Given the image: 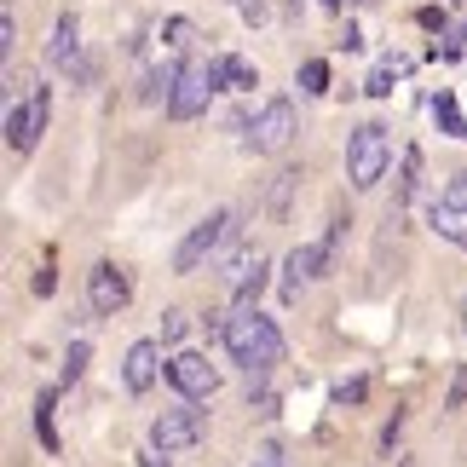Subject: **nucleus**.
Listing matches in <instances>:
<instances>
[{
  "label": "nucleus",
  "instance_id": "ddd939ff",
  "mask_svg": "<svg viewBox=\"0 0 467 467\" xmlns=\"http://www.w3.org/2000/svg\"><path fill=\"white\" fill-rule=\"evenodd\" d=\"M295 185H300V168H277V173H272V185H265V208H260L272 225L289 220V196H295Z\"/></svg>",
  "mask_w": 467,
  "mask_h": 467
},
{
  "label": "nucleus",
  "instance_id": "f3484780",
  "mask_svg": "<svg viewBox=\"0 0 467 467\" xmlns=\"http://www.w3.org/2000/svg\"><path fill=\"white\" fill-rule=\"evenodd\" d=\"M260 265H265V254H260V248H237V254H231V260H225V272H220V277L231 283V295H237V289H243V283H248V277H254V272H260Z\"/></svg>",
  "mask_w": 467,
  "mask_h": 467
},
{
  "label": "nucleus",
  "instance_id": "f03ea898",
  "mask_svg": "<svg viewBox=\"0 0 467 467\" xmlns=\"http://www.w3.org/2000/svg\"><path fill=\"white\" fill-rule=\"evenodd\" d=\"M225 87V69L220 58H185L179 64V81H173V93H168V116L173 121H196L208 110V99Z\"/></svg>",
  "mask_w": 467,
  "mask_h": 467
},
{
  "label": "nucleus",
  "instance_id": "6e6552de",
  "mask_svg": "<svg viewBox=\"0 0 467 467\" xmlns=\"http://www.w3.org/2000/svg\"><path fill=\"white\" fill-rule=\"evenodd\" d=\"M47 121H52V93H47V87H29V104H12V110H6V145L17 156H29L35 145H41Z\"/></svg>",
  "mask_w": 467,
  "mask_h": 467
},
{
  "label": "nucleus",
  "instance_id": "423d86ee",
  "mask_svg": "<svg viewBox=\"0 0 467 467\" xmlns=\"http://www.w3.org/2000/svg\"><path fill=\"white\" fill-rule=\"evenodd\" d=\"M295 133H300L295 104L289 99H265L254 110V121H248V150H254V156H283L295 145Z\"/></svg>",
  "mask_w": 467,
  "mask_h": 467
},
{
  "label": "nucleus",
  "instance_id": "2eb2a0df",
  "mask_svg": "<svg viewBox=\"0 0 467 467\" xmlns=\"http://www.w3.org/2000/svg\"><path fill=\"white\" fill-rule=\"evenodd\" d=\"M416 185H421V150L410 145V150H404V161H399V179H392V220H399V213L410 208Z\"/></svg>",
  "mask_w": 467,
  "mask_h": 467
},
{
  "label": "nucleus",
  "instance_id": "7c9ffc66",
  "mask_svg": "<svg viewBox=\"0 0 467 467\" xmlns=\"http://www.w3.org/2000/svg\"><path fill=\"white\" fill-rule=\"evenodd\" d=\"M421 29H439V35H444L451 24H444V12H439V6H421Z\"/></svg>",
  "mask_w": 467,
  "mask_h": 467
},
{
  "label": "nucleus",
  "instance_id": "9b49d317",
  "mask_svg": "<svg viewBox=\"0 0 467 467\" xmlns=\"http://www.w3.org/2000/svg\"><path fill=\"white\" fill-rule=\"evenodd\" d=\"M161 369H168L161 364V340H133L128 358H121V381H128V392H150Z\"/></svg>",
  "mask_w": 467,
  "mask_h": 467
},
{
  "label": "nucleus",
  "instance_id": "f257e3e1",
  "mask_svg": "<svg viewBox=\"0 0 467 467\" xmlns=\"http://www.w3.org/2000/svg\"><path fill=\"white\" fill-rule=\"evenodd\" d=\"M225 352H231V364H243L248 375H272L289 347H283V329L265 312L237 306V312L225 317Z\"/></svg>",
  "mask_w": 467,
  "mask_h": 467
},
{
  "label": "nucleus",
  "instance_id": "bb28decb",
  "mask_svg": "<svg viewBox=\"0 0 467 467\" xmlns=\"http://www.w3.org/2000/svg\"><path fill=\"white\" fill-rule=\"evenodd\" d=\"M467 404V369H456V381H451V399H444V410H462Z\"/></svg>",
  "mask_w": 467,
  "mask_h": 467
},
{
  "label": "nucleus",
  "instance_id": "c85d7f7f",
  "mask_svg": "<svg viewBox=\"0 0 467 467\" xmlns=\"http://www.w3.org/2000/svg\"><path fill=\"white\" fill-rule=\"evenodd\" d=\"M444 202H456V208H467V173H456L451 185H444Z\"/></svg>",
  "mask_w": 467,
  "mask_h": 467
},
{
  "label": "nucleus",
  "instance_id": "aec40b11",
  "mask_svg": "<svg viewBox=\"0 0 467 467\" xmlns=\"http://www.w3.org/2000/svg\"><path fill=\"white\" fill-rule=\"evenodd\" d=\"M300 93H306V99H323V93H329V64H323V58H306V64H300Z\"/></svg>",
  "mask_w": 467,
  "mask_h": 467
},
{
  "label": "nucleus",
  "instance_id": "412c9836",
  "mask_svg": "<svg viewBox=\"0 0 467 467\" xmlns=\"http://www.w3.org/2000/svg\"><path fill=\"white\" fill-rule=\"evenodd\" d=\"M191 35H196V24H191V17H168V24L156 29V41L168 47V52H185V47H191Z\"/></svg>",
  "mask_w": 467,
  "mask_h": 467
},
{
  "label": "nucleus",
  "instance_id": "20e7f679",
  "mask_svg": "<svg viewBox=\"0 0 467 467\" xmlns=\"http://www.w3.org/2000/svg\"><path fill=\"white\" fill-rule=\"evenodd\" d=\"M237 237V208H220V213H208L202 225H191V237L173 248V272L179 277H191V272H202V265L220 254V248Z\"/></svg>",
  "mask_w": 467,
  "mask_h": 467
},
{
  "label": "nucleus",
  "instance_id": "b1692460",
  "mask_svg": "<svg viewBox=\"0 0 467 467\" xmlns=\"http://www.w3.org/2000/svg\"><path fill=\"white\" fill-rule=\"evenodd\" d=\"M364 392H369V381H364V375H352V381L335 387V404H340V410H347V404H364Z\"/></svg>",
  "mask_w": 467,
  "mask_h": 467
},
{
  "label": "nucleus",
  "instance_id": "4468645a",
  "mask_svg": "<svg viewBox=\"0 0 467 467\" xmlns=\"http://www.w3.org/2000/svg\"><path fill=\"white\" fill-rule=\"evenodd\" d=\"M410 69H416V58H410V52H392V58H381V64H375V76L364 81V93H369V99H387L392 87H399V81L410 76Z\"/></svg>",
  "mask_w": 467,
  "mask_h": 467
},
{
  "label": "nucleus",
  "instance_id": "a878e982",
  "mask_svg": "<svg viewBox=\"0 0 467 467\" xmlns=\"http://www.w3.org/2000/svg\"><path fill=\"white\" fill-rule=\"evenodd\" d=\"M248 467H289V456H283L277 444H260V451L248 456Z\"/></svg>",
  "mask_w": 467,
  "mask_h": 467
},
{
  "label": "nucleus",
  "instance_id": "4be33fe9",
  "mask_svg": "<svg viewBox=\"0 0 467 467\" xmlns=\"http://www.w3.org/2000/svg\"><path fill=\"white\" fill-rule=\"evenodd\" d=\"M185 329H191V317L185 312H161V347H179V340H185Z\"/></svg>",
  "mask_w": 467,
  "mask_h": 467
},
{
  "label": "nucleus",
  "instance_id": "393cba45",
  "mask_svg": "<svg viewBox=\"0 0 467 467\" xmlns=\"http://www.w3.org/2000/svg\"><path fill=\"white\" fill-rule=\"evenodd\" d=\"M260 295H265V265H260V272H254V277H248L243 289H237V306H254Z\"/></svg>",
  "mask_w": 467,
  "mask_h": 467
},
{
  "label": "nucleus",
  "instance_id": "a211bd4d",
  "mask_svg": "<svg viewBox=\"0 0 467 467\" xmlns=\"http://www.w3.org/2000/svg\"><path fill=\"white\" fill-rule=\"evenodd\" d=\"M433 121H439V133L467 139V116L456 110V93H439V99H433Z\"/></svg>",
  "mask_w": 467,
  "mask_h": 467
},
{
  "label": "nucleus",
  "instance_id": "7ed1b4c3",
  "mask_svg": "<svg viewBox=\"0 0 467 467\" xmlns=\"http://www.w3.org/2000/svg\"><path fill=\"white\" fill-rule=\"evenodd\" d=\"M387 161H392V139L381 121H364V128L347 133V179L352 191H375L387 179Z\"/></svg>",
  "mask_w": 467,
  "mask_h": 467
},
{
  "label": "nucleus",
  "instance_id": "6ab92c4d",
  "mask_svg": "<svg viewBox=\"0 0 467 467\" xmlns=\"http://www.w3.org/2000/svg\"><path fill=\"white\" fill-rule=\"evenodd\" d=\"M220 69H225V87H237V93H254V87H260L254 64H248V58H237V52H225V58H220Z\"/></svg>",
  "mask_w": 467,
  "mask_h": 467
},
{
  "label": "nucleus",
  "instance_id": "39448f33",
  "mask_svg": "<svg viewBox=\"0 0 467 467\" xmlns=\"http://www.w3.org/2000/svg\"><path fill=\"white\" fill-rule=\"evenodd\" d=\"M202 439H208V410H202V399H185L179 410H161V416L150 421V444H156L161 456L196 451Z\"/></svg>",
  "mask_w": 467,
  "mask_h": 467
},
{
  "label": "nucleus",
  "instance_id": "9d476101",
  "mask_svg": "<svg viewBox=\"0 0 467 467\" xmlns=\"http://www.w3.org/2000/svg\"><path fill=\"white\" fill-rule=\"evenodd\" d=\"M161 375H168V387L179 392V399H202L208 404L213 392H220V369H213L202 352H173Z\"/></svg>",
  "mask_w": 467,
  "mask_h": 467
},
{
  "label": "nucleus",
  "instance_id": "1a4fd4ad",
  "mask_svg": "<svg viewBox=\"0 0 467 467\" xmlns=\"http://www.w3.org/2000/svg\"><path fill=\"white\" fill-rule=\"evenodd\" d=\"M128 300H133V283H128L121 265L99 260L93 272H87V306H93V317H121V312H128Z\"/></svg>",
  "mask_w": 467,
  "mask_h": 467
},
{
  "label": "nucleus",
  "instance_id": "5701e85b",
  "mask_svg": "<svg viewBox=\"0 0 467 467\" xmlns=\"http://www.w3.org/2000/svg\"><path fill=\"white\" fill-rule=\"evenodd\" d=\"M81 369H87V340H69V352H64V387H76Z\"/></svg>",
  "mask_w": 467,
  "mask_h": 467
},
{
  "label": "nucleus",
  "instance_id": "f8f14e48",
  "mask_svg": "<svg viewBox=\"0 0 467 467\" xmlns=\"http://www.w3.org/2000/svg\"><path fill=\"white\" fill-rule=\"evenodd\" d=\"M427 231L433 237H444V243H456V248H467V208H456V202H427Z\"/></svg>",
  "mask_w": 467,
  "mask_h": 467
},
{
  "label": "nucleus",
  "instance_id": "dca6fc26",
  "mask_svg": "<svg viewBox=\"0 0 467 467\" xmlns=\"http://www.w3.org/2000/svg\"><path fill=\"white\" fill-rule=\"evenodd\" d=\"M52 404H58V392H41V399H35V433H41V444H47V456H58L64 444H58V421H52Z\"/></svg>",
  "mask_w": 467,
  "mask_h": 467
},
{
  "label": "nucleus",
  "instance_id": "cd10ccee",
  "mask_svg": "<svg viewBox=\"0 0 467 467\" xmlns=\"http://www.w3.org/2000/svg\"><path fill=\"white\" fill-rule=\"evenodd\" d=\"M12 47H17V24H12V12L0 17V52H6V64H12Z\"/></svg>",
  "mask_w": 467,
  "mask_h": 467
},
{
  "label": "nucleus",
  "instance_id": "0eeeda50",
  "mask_svg": "<svg viewBox=\"0 0 467 467\" xmlns=\"http://www.w3.org/2000/svg\"><path fill=\"white\" fill-rule=\"evenodd\" d=\"M47 64H52V69H64V76L76 81V87H93V81H99V64L81 52V24H76V17H58V24H52Z\"/></svg>",
  "mask_w": 467,
  "mask_h": 467
},
{
  "label": "nucleus",
  "instance_id": "c756f323",
  "mask_svg": "<svg viewBox=\"0 0 467 467\" xmlns=\"http://www.w3.org/2000/svg\"><path fill=\"white\" fill-rule=\"evenodd\" d=\"M58 289V272H52V265H41V272H35V295H52Z\"/></svg>",
  "mask_w": 467,
  "mask_h": 467
}]
</instances>
